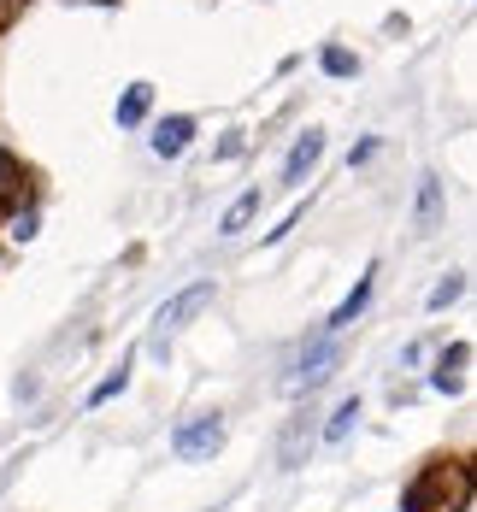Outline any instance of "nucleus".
Returning a JSON list of instances; mask_svg holds the SVG:
<instances>
[{
  "mask_svg": "<svg viewBox=\"0 0 477 512\" xmlns=\"http://www.w3.org/2000/svg\"><path fill=\"white\" fill-rule=\"evenodd\" d=\"M254 212H260V195H242V201L224 212V236H236V230H242V224H248Z\"/></svg>",
  "mask_w": 477,
  "mask_h": 512,
  "instance_id": "nucleus-10",
  "label": "nucleus"
},
{
  "mask_svg": "<svg viewBox=\"0 0 477 512\" xmlns=\"http://www.w3.org/2000/svg\"><path fill=\"white\" fill-rule=\"evenodd\" d=\"M472 507V465L466 460H424V471L407 483L401 512H466Z\"/></svg>",
  "mask_w": 477,
  "mask_h": 512,
  "instance_id": "nucleus-1",
  "label": "nucleus"
},
{
  "mask_svg": "<svg viewBox=\"0 0 477 512\" xmlns=\"http://www.w3.org/2000/svg\"><path fill=\"white\" fill-rule=\"evenodd\" d=\"M12 18H18V0H0V30H6Z\"/></svg>",
  "mask_w": 477,
  "mask_h": 512,
  "instance_id": "nucleus-14",
  "label": "nucleus"
},
{
  "mask_svg": "<svg viewBox=\"0 0 477 512\" xmlns=\"http://www.w3.org/2000/svg\"><path fill=\"white\" fill-rule=\"evenodd\" d=\"M189 136H195V118H183V112H177V118H165V124H159V136H154V154L159 159H177L183 148H189Z\"/></svg>",
  "mask_w": 477,
  "mask_h": 512,
  "instance_id": "nucleus-5",
  "label": "nucleus"
},
{
  "mask_svg": "<svg viewBox=\"0 0 477 512\" xmlns=\"http://www.w3.org/2000/svg\"><path fill=\"white\" fill-rule=\"evenodd\" d=\"M30 201H36L30 171L18 165V154H6V148H0V212H24Z\"/></svg>",
  "mask_w": 477,
  "mask_h": 512,
  "instance_id": "nucleus-3",
  "label": "nucleus"
},
{
  "mask_svg": "<svg viewBox=\"0 0 477 512\" xmlns=\"http://www.w3.org/2000/svg\"><path fill=\"white\" fill-rule=\"evenodd\" d=\"M148 101H154V89H148V83H136V89L118 101V124H142V118H148Z\"/></svg>",
  "mask_w": 477,
  "mask_h": 512,
  "instance_id": "nucleus-8",
  "label": "nucleus"
},
{
  "mask_svg": "<svg viewBox=\"0 0 477 512\" xmlns=\"http://www.w3.org/2000/svg\"><path fill=\"white\" fill-rule=\"evenodd\" d=\"M324 154V136L318 130H307L301 142H295V154H289V165H283V183H301L307 171H313V159Z\"/></svg>",
  "mask_w": 477,
  "mask_h": 512,
  "instance_id": "nucleus-6",
  "label": "nucleus"
},
{
  "mask_svg": "<svg viewBox=\"0 0 477 512\" xmlns=\"http://www.w3.org/2000/svg\"><path fill=\"white\" fill-rule=\"evenodd\" d=\"M354 418H360V401H342V407H336V418H330V430H324V436H330V442H342V436L354 430Z\"/></svg>",
  "mask_w": 477,
  "mask_h": 512,
  "instance_id": "nucleus-11",
  "label": "nucleus"
},
{
  "mask_svg": "<svg viewBox=\"0 0 477 512\" xmlns=\"http://www.w3.org/2000/svg\"><path fill=\"white\" fill-rule=\"evenodd\" d=\"M95 6H118V0H95Z\"/></svg>",
  "mask_w": 477,
  "mask_h": 512,
  "instance_id": "nucleus-15",
  "label": "nucleus"
},
{
  "mask_svg": "<svg viewBox=\"0 0 477 512\" xmlns=\"http://www.w3.org/2000/svg\"><path fill=\"white\" fill-rule=\"evenodd\" d=\"M366 301H371V277H360V283H354V295L336 307V318H330V324H336V330H342V324H354V312L366 307Z\"/></svg>",
  "mask_w": 477,
  "mask_h": 512,
  "instance_id": "nucleus-9",
  "label": "nucleus"
},
{
  "mask_svg": "<svg viewBox=\"0 0 477 512\" xmlns=\"http://www.w3.org/2000/svg\"><path fill=\"white\" fill-rule=\"evenodd\" d=\"M460 289H466V283H460V277H448V283H442V289H436V295H430V307H448V301H454V295H460Z\"/></svg>",
  "mask_w": 477,
  "mask_h": 512,
  "instance_id": "nucleus-13",
  "label": "nucleus"
},
{
  "mask_svg": "<svg viewBox=\"0 0 477 512\" xmlns=\"http://www.w3.org/2000/svg\"><path fill=\"white\" fill-rule=\"evenodd\" d=\"M207 301H212V283H195V289H183L177 301H165V307H159V330H177L183 318H195V312L207 307Z\"/></svg>",
  "mask_w": 477,
  "mask_h": 512,
  "instance_id": "nucleus-4",
  "label": "nucleus"
},
{
  "mask_svg": "<svg viewBox=\"0 0 477 512\" xmlns=\"http://www.w3.org/2000/svg\"><path fill=\"white\" fill-rule=\"evenodd\" d=\"M324 71H330V77H348V71H354V53L330 48V53H324Z\"/></svg>",
  "mask_w": 477,
  "mask_h": 512,
  "instance_id": "nucleus-12",
  "label": "nucleus"
},
{
  "mask_svg": "<svg viewBox=\"0 0 477 512\" xmlns=\"http://www.w3.org/2000/svg\"><path fill=\"white\" fill-rule=\"evenodd\" d=\"M466 365H472V348L460 342L454 354H442V371H436V389H466Z\"/></svg>",
  "mask_w": 477,
  "mask_h": 512,
  "instance_id": "nucleus-7",
  "label": "nucleus"
},
{
  "mask_svg": "<svg viewBox=\"0 0 477 512\" xmlns=\"http://www.w3.org/2000/svg\"><path fill=\"white\" fill-rule=\"evenodd\" d=\"M177 460H212L218 448H224V418L218 412H201V418H189L183 430H177Z\"/></svg>",
  "mask_w": 477,
  "mask_h": 512,
  "instance_id": "nucleus-2",
  "label": "nucleus"
}]
</instances>
